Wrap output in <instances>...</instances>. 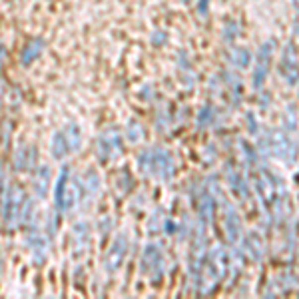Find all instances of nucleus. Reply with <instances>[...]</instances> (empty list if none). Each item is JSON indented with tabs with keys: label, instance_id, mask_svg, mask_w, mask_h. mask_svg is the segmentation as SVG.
Returning a JSON list of instances; mask_svg holds the SVG:
<instances>
[{
	"label": "nucleus",
	"instance_id": "9",
	"mask_svg": "<svg viewBox=\"0 0 299 299\" xmlns=\"http://www.w3.org/2000/svg\"><path fill=\"white\" fill-rule=\"evenodd\" d=\"M76 180V190H78V202L84 200H92L98 196L100 192V176L96 174V170H88L86 174H82Z\"/></svg>",
	"mask_w": 299,
	"mask_h": 299
},
{
	"label": "nucleus",
	"instance_id": "6",
	"mask_svg": "<svg viewBox=\"0 0 299 299\" xmlns=\"http://www.w3.org/2000/svg\"><path fill=\"white\" fill-rule=\"evenodd\" d=\"M174 170H176V164H174V158H172V154L168 152V150H164V148L152 150L150 174H154L160 180H170L174 176Z\"/></svg>",
	"mask_w": 299,
	"mask_h": 299
},
{
	"label": "nucleus",
	"instance_id": "3",
	"mask_svg": "<svg viewBox=\"0 0 299 299\" xmlns=\"http://www.w3.org/2000/svg\"><path fill=\"white\" fill-rule=\"evenodd\" d=\"M96 154L100 162H114L122 154V136L116 128H108L100 134L96 142Z\"/></svg>",
	"mask_w": 299,
	"mask_h": 299
},
{
	"label": "nucleus",
	"instance_id": "18",
	"mask_svg": "<svg viewBox=\"0 0 299 299\" xmlns=\"http://www.w3.org/2000/svg\"><path fill=\"white\" fill-rule=\"evenodd\" d=\"M72 233H74V249L82 253L84 247L88 245V237H90V227H88V224H86V222L76 224Z\"/></svg>",
	"mask_w": 299,
	"mask_h": 299
},
{
	"label": "nucleus",
	"instance_id": "19",
	"mask_svg": "<svg viewBox=\"0 0 299 299\" xmlns=\"http://www.w3.org/2000/svg\"><path fill=\"white\" fill-rule=\"evenodd\" d=\"M225 227H227V233H229V241L233 243L237 239V233H239V222L235 218V212L231 208H227V218H225Z\"/></svg>",
	"mask_w": 299,
	"mask_h": 299
},
{
	"label": "nucleus",
	"instance_id": "4",
	"mask_svg": "<svg viewBox=\"0 0 299 299\" xmlns=\"http://www.w3.org/2000/svg\"><path fill=\"white\" fill-rule=\"evenodd\" d=\"M162 265H164L162 247L156 243H148L142 253V273L150 275L154 283H158V279H162Z\"/></svg>",
	"mask_w": 299,
	"mask_h": 299
},
{
	"label": "nucleus",
	"instance_id": "14",
	"mask_svg": "<svg viewBox=\"0 0 299 299\" xmlns=\"http://www.w3.org/2000/svg\"><path fill=\"white\" fill-rule=\"evenodd\" d=\"M44 46H46V44H44L42 38H32V40H28L26 46L22 48V54H20L22 66H30L34 60H38L40 54L44 52Z\"/></svg>",
	"mask_w": 299,
	"mask_h": 299
},
{
	"label": "nucleus",
	"instance_id": "22",
	"mask_svg": "<svg viewBox=\"0 0 299 299\" xmlns=\"http://www.w3.org/2000/svg\"><path fill=\"white\" fill-rule=\"evenodd\" d=\"M126 134H128V140H130L132 144H136V142H140V140L144 138V128H142V124H140L138 120H130Z\"/></svg>",
	"mask_w": 299,
	"mask_h": 299
},
{
	"label": "nucleus",
	"instance_id": "20",
	"mask_svg": "<svg viewBox=\"0 0 299 299\" xmlns=\"http://www.w3.org/2000/svg\"><path fill=\"white\" fill-rule=\"evenodd\" d=\"M200 216H202V224H210L212 222V216H214V200L212 196H204L202 202H200Z\"/></svg>",
	"mask_w": 299,
	"mask_h": 299
},
{
	"label": "nucleus",
	"instance_id": "26",
	"mask_svg": "<svg viewBox=\"0 0 299 299\" xmlns=\"http://www.w3.org/2000/svg\"><path fill=\"white\" fill-rule=\"evenodd\" d=\"M295 4H299V0H295Z\"/></svg>",
	"mask_w": 299,
	"mask_h": 299
},
{
	"label": "nucleus",
	"instance_id": "10",
	"mask_svg": "<svg viewBox=\"0 0 299 299\" xmlns=\"http://www.w3.org/2000/svg\"><path fill=\"white\" fill-rule=\"evenodd\" d=\"M36 166V146H20L14 154V168L18 172H28Z\"/></svg>",
	"mask_w": 299,
	"mask_h": 299
},
{
	"label": "nucleus",
	"instance_id": "12",
	"mask_svg": "<svg viewBox=\"0 0 299 299\" xmlns=\"http://www.w3.org/2000/svg\"><path fill=\"white\" fill-rule=\"evenodd\" d=\"M269 144H271V150L273 154L281 160H287V156H291L295 152V148L291 146L289 138L283 134V132H273L271 138H269Z\"/></svg>",
	"mask_w": 299,
	"mask_h": 299
},
{
	"label": "nucleus",
	"instance_id": "1",
	"mask_svg": "<svg viewBox=\"0 0 299 299\" xmlns=\"http://www.w3.org/2000/svg\"><path fill=\"white\" fill-rule=\"evenodd\" d=\"M54 202H56V208H58L62 214L72 212L74 206L78 204L76 180H72L70 166H64L62 172H60V178H58L56 188H54Z\"/></svg>",
	"mask_w": 299,
	"mask_h": 299
},
{
	"label": "nucleus",
	"instance_id": "27",
	"mask_svg": "<svg viewBox=\"0 0 299 299\" xmlns=\"http://www.w3.org/2000/svg\"><path fill=\"white\" fill-rule=\"evenodd\" d=\"M184 2H190V0H184Z\"/></svg>",
	"mask_w": 299,
	"mask_h": 299
},
{
	"label": "nucleus",
	"instance_id": "16",
	"mask_svg": "<svg viewBox=\"0 0 299 299\" xmlns=\"http://www.w3.org/2000/svg\"><path fill=\"white\" fill-rule=\"evenodd\" d=\"M28 243H30V251H32V257L36 263H42L46 259V239L40 231H30L28 235Z\"/></svg>",
	"mask_w": 299,
	"mask_h": 299
},
{
	"label": "nucleus",
	"instance_id": "17",
	"mask_svg": "<svg viewBox=\"0 0 299 299\" xmlns=\"http://www.w3.org/2000/svg\"><path fill=\"white\" fill-rule=\"evenodd\" d=\"M50 148H52V156H54V160H64V158L70 154V146H68V142H66L62 130L56 132V134L52 136V146H50Z\"/></svg>",
	"mask_w": 299,
	"mask_h": 299
},
{
	"label": "nucleus",
	"instance_id": "2",
	"mask_svg": "<svg viewBox=\"0 0 299 299\" xmlns=\"http://www.w3.org/2000/svg\"><path fill=\"white\" fill-rule=\"evenodd\" d=\"M24 202H26V196L20 186H12L6 190L4 198L0 200V212H2V220L6 225H14L20 222Z\"/></svg>",
	"mask_w": 299,
	"mask_h": 299
},
{
	"label": "nucleus",
	"instance_id": "21",
	"mask_svg": "<svg viewBox=\"0 0 299 299\" xmlns=\"http://www.w3.org/2000/svg\"><path fill=\"white\" fill-rule=\"evenodd\" d=\"M231 62H233L235 66H239V68H245V66L251 62L249 50H245V48H233V52H231Z\"/></svg>",
	"mask_w": 299,
	"mask_h": 299
},
{
	"label": "nucleus",
	"instance_id": "5",
	"mask_svg": "<svg viewBox=\"0 0 299 299\" xmlns=\"http://www.w3.org/2000/svg\"><path fill=\"white\" fill-rule=\"evenodd\" d=\"M128 255V235L126 233H118L116 239L112 241L106 257H104V267L108 273H116L122 265H124V259Z\"/></svg>",
	"mask_w": 299,
	"mask_h": 299
},
{
	"label": "nucleus",
	"instance_id": "23",
	"mask_svg": "<svg viewBox=\"0 0 299 299\" xmlns=\"http://www.w3.org/2000/svg\"><path fill=\"white\" fill-rule=\"evenodd\" d=\"M210 120H212V108H210V106H206V108L200 112V118H198V122H200V124H198V126H200V128H204L206 124H210Z\"/></svg>",
	"mask_w": 299,
	"mask_h": 299
},
{
	"label": "nucleus",
	"instance_id": "7",
	"mask_svg": "<svg viewBox=\"0 0 299 299\" xmlns=\"http://www.w3.org/2000/svg\"><path fill=\"white\" fill-rule=\"evenodd\" d=\"M271 52H273V40H267L261 44L259 54L255 58V74H253V88L259 90L263 88L267 74H269V62H271Z\"/></svg>",
	"mask_w": 299,
	"mask_h": 299
},
{
	"label": "nucleus",
	"instance_id": "24",
	"mask_svg": "<svg viewBox=\"0 0 299 299\" xmlns=\"http://www.w3.org/2000/svg\"><path fill=\"white\" fill-rule=\"evenodd\" d=\"M6 56H8L6 46H4V44H0V70H2V68H4V64H6Z\"/></svg>",
	"mask_w": 299,
	"mask_h": 299
},
{
	"label": "nucleus",
	"instance_id": "25",
	"mask_svg": "<svg viewBox=\"0 0 299 299\" xmlns=\"http://www.w3.org/2000/svg\"><path fill=\"white\" fill-rule=\"evenodd\" d=\"M210 4V0H200V6H198V12H200V16H206V6Z\"/></svg>",
	"mask_w": 299,
	"mask_h": 299
},
{
	"label": "nucleus",
	"instance_id": "13",
	"mask_svg": "<svg viewBox=\"0 0 299 299\" xmlns=\"http://www.w3.org/2000/svg\"><path fill=\"white\" fill-rule=\"evenodd\" d=\"M257 192H259V196H261V200L269 206V204H273L275 202V184H273V180H271V176L265 172V170H261L259 174H257Z\"/></svg>",
	"mask_w": 299,
	"mask_h": 299
},
{
	"label": "nucleus",
	"instance_id": "15",
	"mask_svg": "<svg viewBox=\"0 0 299 299\" xmlns=\"http://www.w3.org/2000/svg\"><path fill=\"white\" fill-rule=\"evenodd\" d=\"M62 134H64V138L70 146V154H76L80 150V146H82V128L76 122H70L62 128Z\"/></svg>",
	"mask_w": 299,
	"mask_h": 299
},
{
	"label": "nucleus",
	"instance_id": "11",
	"mask_svg": "<svg viewBox=\"0 0 299 299\" xmlns=\"http://www.w3.org/2000/svg\"><path fill=\"white\" fill-rule=\"evenodd\" d=\"M52 182V170L50 166H38L32 178V190L38 198H46L48 196V186Z\"/></svg>",
	"mask_w": 299,
	"mask_h": 299
},
{
	"label": "nucleus",
	"instance_id": "8",
	"mask_svg": "<svg viewBox=\"0 0 299 299\" xmlns=\"http://www.w3.org/2000/svg\"><path fill=\"white\" fill-rule=\"evenodd\" d=\"M281 74L287 80V84H297L299 82V56H297V48L293 42H289L283 48V56H281Z\"/></svg>",
	"mask_w": 299,
	"mask_h": 299
}]
</instances>
